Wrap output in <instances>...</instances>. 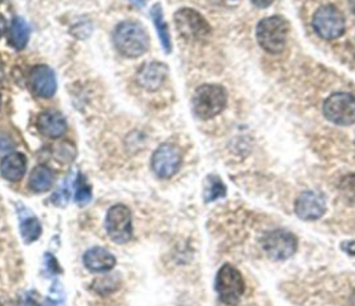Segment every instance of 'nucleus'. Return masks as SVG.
<instances>
[{
  "mask_svg": "<svg viewBox=\"0 0 355 306\" xmlns=\"http://www.w3.org/2000/svg\"><path fill=\"white\" fill-rule=\"evenodd\" d=\"M21 236L27 244L36 242L42 235V224L35 216H28L21 220Z\"/></svg>",
  "mask_w": 355,
  "mask_h": 306,
  "instance_id": "412c9836",
  "label": "nucleus"
},
{
  "mask_svg": "<svg viewBox=\"0 0 355 306\" xmlns=\"http://www.w3.org/2000/svg\"><path fill=\"white\" fill-rule=\"evenodd\" d=\"M348 8H350L351 13L355 16V0H348Z\"/></svg>",
  "mask_w": 355,
  "mask_h": 306,
  "instance_id": "c756f323",
  "label": "nucleus"
},
{
  "mask_svg": "<svg viewBox=\"0 0 355 306\" xmlns=\"http://www.w3.org/2000/svg\"><path fill=\"white\" fill-rule=\"evenodd\" d=\"M30 32L31 28L27 24V21L21 17H14L10 25L9 31V43L16 50L25 49L28 40H30Z\"/></svg>",
  "mask_w": 355,
  "mask_h": 306,
  "instance_id": "f3484780",
  "label": "nucleus"
},
{
  "mask_svg": "<svg viewBox=\"0 0 355 306\" xmlns=\"http://www.w3.org/2000/svg\"><path fill=\"white\" fill-rule=\"evenodd\" d=\"M23 306H39L34 299H31V298H28L25 302H24V305Z\"/></svg>",
  "mask_w": 355,
  "mask_h": 306,
  "instance_id": "c85d7f7f",
  "label": "nucleus"
},
{
  "mask_svg": "<svg viewBox=\"0 0 355 306\" xmlns=\"http://www.w3.org/2000/svg\"><path fill=\"white\" fill-rule=\"evenodd\" d=\"M251 3L260 9H265L273 3V0H251Z\"/></svg>",
  "mask_w": 355,
  "mask_h": 306,
  "instance_id": "bb28decb",
  "label": "nucleus"
},
{
  "mask_svg": "<svg viewBox=\"0 0 355 306\" xmlns=\"http://www.w3.org/2000/svg\"><path fill=\"white\" fill-rule=\"evenodd\" d=\"M227 196V186L217 175L207 176L204 182V201L212 202Z\"/></svg>",
  "mask_w": 355,
  "mask_h": 306,
  "instance_id": "aec40b11",
  "label": "nucleus"
},
{
  "mask_svg": "<svg viewBox=\"0 0 355 306\" xmlns=\"http://www.w3.org/2000/svg\"><path fill=\"white\" fill-rule=\"evenodd\" d=\"M39 132L49 139H58L67 132V121L61 113L56 110H46L38 117Z\"/></svg>",
  "mask_w": 355,
  "mask_h": 306,
  "instance_id": "4468645a",
  "label": "nucleus"
},
{
  "mask_svg": "<svg viewBox=\"0 0 355 306\" xmlns=\"http://www.w3.org/2000/svg\"><path fill=\"white\" fill-rule=\"evenodd\" d=\"M182 165V152L172 143L161 144L152 157V169L161 179L172 178Z\"/></svg>",
  "mask_w": 355,
  "mask_h": 306,
  "instance_id": "9d476101",
  "label": "nucleus"
},
{
  "mask_svg": "<svg viewBox=\"0 0 355 306\" xmlns=\"http://www.w3.org/2000/svg\"><path fill=\"white\" fill-rule=\"evenodd\" d=\"M341 250L347 252L350 257H355V240L352 242H344L341 244Z\"/></svg>",
  "mask_w": 355,
  "mask_h": 306,
  "instance_id": "a878e982",
  "label": "nucleus"
},
{
  "mask_svg": "<svg viewBox=\"0 0 355 306\" xmlns=\"http://www.w3.org/2000/svg\"><path fill=\"white\" fill-rule=\"evenodd\" d=\"M0 306H13V303L10 301H8V299L0 298Z\"/></svg>",
  "mask_w": 355,
  "mask_h": 306,
  "instance_id": "7c9ffc66",
  "label": "nucleus"
},
{
  "mask_svg": "<svg viewBox=\"0 0 355 306\" xmlns=\"http://www.w3.org/2000/svg\"><path fill=\"white\" fill-rule=\"evenodd\" d=\"M216 291L222 303L236 306L246 291V283L242 273L235 266L225 263L217 273Z\"/></svg>",
  "mask_w": 355,
  "mask_h": 306,
  "instance_id": "20e7f679",
  "label": "nucleus"
},
{
  "mask_svg": "<svg viewBox=\"0 0 355 306\" xmlns=\"http://www.w3.org/2000/svg\"><path fill=\"white\" fill-rule=\"evenodd\" d=\"M84 265L93 273H106L114 269L117 259L108 250L103 247H93L84 254Z\"/></svg>",
  "mask_w": 355,
  "mask_h": 306,
  "instance_id": "2eb2a0df",
  "label": "nucleus"
},
{
  "mask_svg": "<svg viewBox=\"0 0 355 306\" xmlns=\"http://www.w3.org/2000/svg\"><path fill=\"white\" fill-rule=\"evenodd\" d=\"M348 306H355V292L351 295L350 298V305Z\"/></svg>",
  "mask_w": 355,
  "mask_h": 306,
  "instance_id": "72a5a7b5",
  "label": "nucleus"
},
{
  "mask_svg": "<svg viewBox=\"0 0 355 306\" xmlns=\"http://www.w3.org/2000/svg\"><path fill=\"white\" fill-rule=\"evenodd\" d=\"M323 115L326 119L339 126L355 123V96L345 92L333 93L323 103Z\"/></svg>",
  "mask_w": 355,
  "mask_h": 306,
  "instance_id": "0eeeda50",
  "label": "nucleus"
},
{
  "mask_svg": "<svg viewBox=\"0 0 355 306\" xmlns=\"http://www.w3.org/2000/svg\"><path fill=\"white\" fill-rule=\"evenodd\" d=\"M150 17L153 20V24L157 30L159 34V39L161 42V46L164 47L165 53H171L172 51V43H171V35H170V30L168 25L165 23L164 19V12H163V6L160 3H156L152 10H150Z\"/></svg>",
  "mask_w": 355,
  "mask_h": 306,
  "instance_id": "a211bd4d",
  "label": "nucleus"
},
{
  "mask_svg": "<svg viewBox=\"0 0 355 306\" xmlns=\"http://www.w3.org/2000/svg\"><path fill=\"white\" fill-rule=\"evenodd\" d=\"M0 106H2V99H0Z\"/></svg>",
  "mask_w": 355,
  "mask_h": 306,
  "instance_id": "e433bc0d",
  "label": "nucleus"
},
{
  "mask_svg": "<svg viewBox=\"0 0 355 306\" xmlns=\"http://www.w3.org/2000/svg\"><path fill=\"white\" fill-rule=\"evenodd\" d=\"M339 190L347 200L355 202V175L352 174L341 178L339 183Z\"/></svg>",
  "mask_w": 355,
  "mask_h": 306,
  "instance_id": "b1692460",
  "label": "nucleus"
},
{
  "mask_svg": "<svg viewBox=\"0 0 355 306\" xmlns=\"http://www.w3.org/2000/svg\"><path fill=\"white\" fill-rule=\"evenodd\" d=\"M174 21L179 35L189 42H201L211 35V27L207 20L193 9H179L174 16Z\"/></svg>",
  "mask_w": 355,
  "mask_h": 306,
  "instance_id": "423d86ee",
  "label": "nucleus"
},
{
  "mask_svg": "<svg viewBox=\"0 0 355 306\" xmlns=\"http://www.w3.org/2000/svg\"><path fill=\"white\" fill-rule=\"evenodd\" d=\"M53 172L45 167V165H38L36 168L32 169L30 175V189L35 193H45L50 190L53 186Z\"/></svg>",
  "mask_w": 355,
  "mask_h": 306,
  "instance_id": "6ab92c4d",
  "label": "nucleus"
},
{
  "mask_svg": "<svg viewBox=\"0 0 355 306\" xmlns=\"http://www.w3.org/2000/svg\"><path fill=\"white\" fill-rule=\"evenodd\" d=\"M132 2H133V3H136L137 6H144V5H145L144 0H132Z\"/></svg>",
  "mask_w": 355,
  "mask_h": 306,
  "instance_id": "f704fd0d",
  "label": "nucleus"
},
{
  "mask_svg": "<svg viewBox=\"0 0 355 306\" xmlns=\"http://www.w3.org/2000/svg\"><path fill=\"white\" fill-rule=\"evenodd\" d=\"M3 78H5V69H3L2 62H0V82L3 81Z\"/></svg>",
  "mask_w": 355,
  "mask_h": 306,
  "instance_id": "473e14b6",
  "label": "nucleus"
},
{
  "mask_svg": "<svg viewBox=\"0 0 355 306\" xmlns=\"http://www.w3.org/2000/svg\"><path fill=\"white\" fill-rule=\"evenodd\" d=\"M28 85L36 97L49 99L57 91L54 71L47 65H35L28 75Z\"/></svg>",
  "mask_w": 355,
  "mask_h": 306,
  "instance_id": "9b49d317",
  "label": "nucleus"
},
{
  "mask_svg": "<svg viewBox=\"0 0 355 306\" xmlns=\"http://www.w3.org/2000/svg\"><path fill=\"white\" fill-rule=\"evenodd\" d=\"M113 40L117 50L128 58L140 57L150 46V38L146 28L136 21H122L118 24Z\"/></svg>",
  "mask_w": 355,
  "mask_h": 306,
  "instance_id": "f257e3e1",
  "label": "nucleus"
},
{
  "mask_svg": "<svg viewBox=\"0 0 355 306\" xmlns=\"http://www.w3.org/2000/svg\"><path fill=\"white\" fill-rule=\"evenodd\" d=\"M290 25L282 16H271L257 25V42L269 54H280L286 49Z\"/></svg>",
  "mask_w": 355,
  "mask_h": 306,
  "instance_id": "f03ea898",
  "label": "nucleus"
},
{
  "mask_svg": "<svg viewBox=\"0 0 355 306\" xmlns=\"http://www.w3.org/2000/svg\"><path fill=\"white\" fill-rule=\"evenodd\" d=\"M217 2H220L221 5H231L233 2H239V0H217Z\"/></svg>",
  "mask_w": 355,
  "mask_h": 306,
  "instance_id": "2f4dec72",
  "label": "nucleus"
},
{
  "mask_svg": "<svg viewBox=\"0 0 355 306\" xmlns=\"http://www.w3.org/2000/svg\"><path fill=\"white\" fill-rule=\"evenodd\" d=\"M76 201L80 205H87L91 200H92V187L88 185L87 179L84 178V175H78L77 180H76V196H74Z\"/></svg>",
  "mask_w": 355,
  "mask_h": 306,
  "instance_id": "5701e85b",
  "label": "nucleus"
},
{
  "mask_svg": "<svg viewBox=\"0 0 355 306\" xmlns=\"http://www.w3.org/2000/svg\"><path fill=\"white\" fill-rule=\"evenodd\" d=\"M168 76V67L163 62H148L141 67L137 72V82L139 85L149 91L154 92L161 88Z\"/></svg>",
  "mask_w": 355,
  "mask_h": 306,
  "instance_id": "ddd939ff",
  "label": "nucleus"
},
{
  "mask_svg": "<svg viewBox=\"0 0 355 306\" xmlns=\"http://www.w3.org/2000/svg\"><path fill=\"white\" fill-rule=\"evenodd\" d=\"M312 28L325 40H336L345 32L344 14L333 5L319 8L312 17Z\"/></svg>",
  "mask_w": 355,
  "mask_h": 306,
  "instance_id": "39448f33",
  "label": "nucleus"
},
{
  "mask_svg": "<svg viewBox=\"0 0 355 306\" xmlns=\"http://www.w3.org/2000/svg\"><path fill=\"white\" fill-rule=\"evenodd\" d=\"M13 148H14V143L10 137L0 136V157L5 158L6 156H9Z\"/></svg>",
  "mask_w": 355,
  "mask_h": 306,
  "instance_id": "393cba45",
  "label": "nucleus"
},
{
  "mask_svg": "<svg viewBox=\"0 0 355 306\" xmlns=\"http://www.w3.org/2000/svg\"><path fill=\"white\" fill-rule=\"evenodd\" d=\"M295 211L301 220H317L326 212L325 196L319 191H304L297 197Z\"/></svg>",
  "mask_w": 355,
  "mask_h": 306,
  "instance_id": "f8f14e48",
  "label": "nucleus"
},
{
  "mask_svg": "<svg viewBox=\"0 0 355 306\" xmlns=\"http://www.w3.org/2000/svg\"><path fill=\"white\" fill-rule=\"evenodd\" d=\"M45 306H57V303H54V302H51V301H47Z\"/></svg>",
  "mask_w": 355,
  "mask_h": 306,
  "instance_id": "c9c22d12",
  "label": "nucleus"
},
{
  "mask_svg": "<svg viewBox=\"0 0 355 306\" xmlns=\"http://www.w3.org/2000/svg\"><path fill=\"white\" fill-rule=\"evenodd\" d=\"M299 247L297 237L286 231H272L262 240V248L268 258L285 261L292 258Z\"/></svg>",
  "mask_w": 355,
  "mask_h": 306,
  "instance_id": "1a4fd4ad",
  "label": "nucleus"
},
{
  "mask_svg": "<svg viewBox=\"0 0 355 306\" xmlns=\"http://www.w3.org/2000/svg\"><path fill=\"white\" fill-rule=\"evenodd\" d=\"M106 232L108 237L117 244H125L132 239L133 226L132 213L124 204L113 205L106 215Z\"/></svg>",
  "mask_w": 355,
  "mask_h": 306,
  "instance_id": "6e6552de",
  "label": "nucleus"
},
{
  "mask_svg": "<svg viewBox=\"0 0 355 306\" xmlns=\"http://www.w3.org/2000/svg\"><path fill=\"white\" fill-rule=\"evenodd\" d=\"M5 32H6V20L2 14H0V38L5 35Z\"/></svg>",
  "mask_w": 355,
  "mask_h": 306,
  "instance_id": "cd10ccee",
  "label": "nucleus"
},
{
  "mask_svg": "<svg viewBox=\"0 0 355 306\" xmlns=\"http://www.w3.org/2000/svg\"><path fill=\"white\" fill-rule=\"evenodd\" d=\"M119 288V279L117 274H108L99 277L93 281V290L100 295H108Z\"/></svg>",
  "mask_w": 355,
  "mask_h": 306,
  "instance_id": "4be33fe9",
  "label": "nucleus"
},
{
  "mask_svg": "<svg viewBox=\"0 0 355 306\" xmlns=\"http://www.w3.org/2000/svg\"><path fill=\"white\" fill-rule=\"evenodd\" d=\"M228 104V93L224 86L205 84L197 88L193 96V111L197 118L207 121L220 115Z\"/></svg>",
  "mask_w": 355,
  "mask_h": 306,
  "instance_id": "7ed1b4c3",
  "label": "nucleus"
},
{
  "mask_svg": "<svg viewBox=\"0 0 355 306\" xmlns=\"http://www.w3.org/2000/svg\"><path fill=\"white\" fill-rule=\"evenodd\" d=\"M0 172L2 176L10 182H19L24 178L27 172V158L21 152H10L6 156L0 165Z\"/></svg>",
  "mask_w": 355,
  "mask_h": 306,
  "instance_id": "dca6fc26",
  "label": "nucleus"
}]
</instances>
